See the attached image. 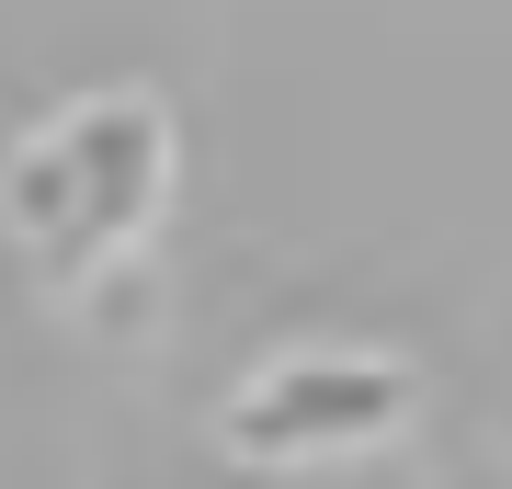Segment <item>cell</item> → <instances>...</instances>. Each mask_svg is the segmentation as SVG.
<instances>
[{"instance_id": "6da1fadb", "label": "cell", "mask_w": 512, "mask_h": 489, "mask_svg": "<svg viewBox=\"0 0 512 489\" xmlns=\"http://www.w3.org/2000/svg\"><path fill=\"white\" fill-rule=\"evenodd\" d=\"M160 182H171V126H160V103L103 91V103L57 114V126L12 160L0 205H12V228L46 239V262L80 285V273H103L148 217H160Z\"/></svg>"}, {"instance_id": "7a4b0ae2", "label": "cell", "mask_w": 512, "mask_h": 489, "mask_svg": "<svg viewBox=\"0 0 512 489\" xmlns=\"http://www.w3.org/2000/svg\"><path fill=\"white\" fill-rule=\"evenodd\" d=\"M410 421V376L376 353H296L274 376L239 387L228 410V444L239 455H353L376 433H399Z\"/></svg>"}]
</instances>
